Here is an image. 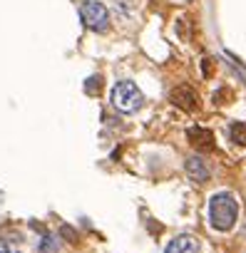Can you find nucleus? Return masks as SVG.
<instances>
[{
    "instance_id": "nucleus-1",
    "label": "nucleus",
    "mask_w": 246,
    "mask_h": 253,
    "mask_svg": "<svg viewBox=\"0 0 246 253\" xmlns=\"http://www.w3.org/2000/svg\"><path fill=\"white\" fill-rule=\"evenodd\" d=\"M236 216H239V204H236V196L231 191H219L211 196L209 221L216 231H229L236 223Z\"/></svg>"
},
{
    "instance_id": "nucleus-2",
    "label": "nucleus",
    "mask_w": 246,
    "mask_h": 253,
    "mask_svg": "<svg viewBox=\"0 0 246 253\" xmlns=\"http://www.w3.org/2000/svg\"><path fill=\"white\" fill-rule=\"evenodd\" d=\"M142 102H145V97H142V92L135 82L122 80V82L114 84V89H112V107L114 109L125 112V114H132L142 107Z\"/></svg>"
},
{
    "instance_id": "nucleus-3",
    "label": "nucleus",
    "mask_w": 246,
    "mask_h": 253,
    "mask_svg": "<svg viewBox=\"0 0 246 253\" xmlns=\"http://www.w3.org/2000/svg\"><path fill=\"white\" fill-rule=\"evenodd\" d=\"M80 18L95 33H107L109 30V13H107V8L102 3H97V0H87V3H82Z\"/></svg>"
},
{
    "instance_id": "nucleus-4",
    "label": "nucleus",
    "mask_w": 246,
    "mask_h": 253,
    "mask_svg": "<svg viewBox=\"0 0 246 253\" xmlns=\"http://www.w3.org/2000/svg\"><path fill=\"white\" fill-rule=\"evenodd\" d=\"M169 99L174 102V107H179V109H184V112H197V109H199V97H197V92H194L192 87H187V84L174 87V89L169 92Z\"/></svg>"
},
{
    "instance_id": "nucleus-5",
    "label": "nucleus",
    "mask_w": 246,
    "mask_h": 253,
    "mask_svg": "<svg viewBox=\"0 0 246 253\" xmlns=\"http://www.w3.org/2000/svg\"><path fill=\"white\" fill-rule=\"evenodd\" d=\"M187 139L199 152H211L214 149V134L209 129H204V126H192V129H187Z\"/></svg>"
},
{
    "instance_id": "nucleus-6",
    "label": "nucleus",
    "mask_w": 246,
    "mask_h": 253,
    "mask_svg": "<svg viewBox=\"0 0 246 253\" xmlns=\"http://www.w3.org/2000/svg\"><path fill=\"white\" fill-rule=\"evenodd\" d=\"M199 251H201L199 238L192 236V233H182L174 241H169V246H167L164 253H199Z\"/></svg>"
},
{
    "instance_id": "nucleus-7",
    "label": "nucleus",
    "mask_w": 246,
    "mask_h": 253,
    "mask_svg": "<svg viewBox=\"0 0 246 253\" xmlns=\"http://www.w3.org/2000/svg\"><path fill=\"white\" fill-rule=\"evenodd\" d=\"M184 169H187V176H189L192 181L204 184V181L209 179V167H206V162H204L201 157H189V159L184 162Z\"/></svg>"
},
{
    "instance_id": "nucleus-8",
    "label": "nucleus",
    "mask_w": 246,
    "mask_h": 253,
    "mask_svg": "<svg viewBox=\"0 0 246 253\" xmlns=\"http://www.w3.org/2000/svg\"><path fill=\"white\" fill-rule=\"evenodd\" d=\"M229 139L239 147H246V122H231L229 124Z\"/></svg>"
},
{
    "instance_id": "nucleus-9",
    "label": "nucleus",
    "mask_w": 246,
    "mask_h": 253,
    "mask_svg": "<svg viewBox=\"0 0 246 253\" xmlns=\"http://www.w3.org/2000/svg\"><path fill=\"white\" fill-rule=\"evenodd\" d=\"M99 89H102V80H99V77H90V80L85 82V92H87V94H97Z\"/></svg>"
},
{
    "instance_id": "nucleus-10",
    "label": "nucleus",
    "mask_w": 246,
    "mask_h": 253,
    "mask_svg": "<svg viewBox=\"0 0 246 253\" xmlns=\"http://www.w3.org/2000/svg\"><path fill=\"white\" fill-rule=\"evenodd\" d=\"M57 248V243H55V238L52 236H43V243H40V251L45 253V251H55Z\"/></svg>"
},
{
    "instance_id": "nucleus-11",
    "label": "nucleus",
    "mask_w": 246,
    "mask_h": 253,
    "mask_svg": "<svg viewBox=\"0 0 246 253\" xmlns=\"http://www.w3.org/2000/svg\"><path fill=\"white\" fill-rule=\"evenodd\" d=\"M201 70H204V75H211V72H214V67H211V60H204V62H201Z\"/></svg>"
},
{
    "instance_id": "nucleus-12",
    "label": "nucleus",
    "mask_w": 246,
    "mask_h": 253,
    "mask_svg": "<svg viewBox=\"0 0 246 253\" xmlns=\"http://www.w3.org/2000/svg\"><path fill=\"white\" fill-rule=\"evenodd\" d=\"M62 236H67V238H72V243H77V236L72 233V228H67V226H65V228H62Z\"/></svg>"
},
{
    "instance_id": "nucleus-13",
    "label": "nucleus",
    "mask_w": 246,
    "mask_h": 253,
    "mask_svg": "<svg viewBox=\"0 0 246 253\" xmlns=\"http://www.w3.org/2000/svg\"><path fill=\"white\" fill-rule=\"evenodd\" d=\"M0 253H18V251H10V248H0Z\"/></svg>"
}]
</instances>
